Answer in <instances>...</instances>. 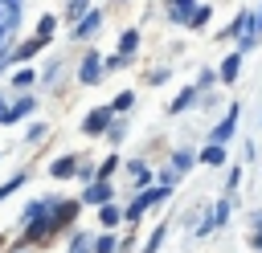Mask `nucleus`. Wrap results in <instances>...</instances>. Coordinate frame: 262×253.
<instances>
[{
    "instance_id": "f257e3e1",
    "label": "nucleus",
    "mask_w": 262,
    "mask_h": 253,
    "mask_svg": "<svg viewBox=\"0 0 262 253\" xmlns=\"http://www.w3.org/2000/svg\"><path fill=\"white\" fill-rule=\"evenodd\" d=\"M164 196H168V188H147V192H139V200H135V204L127 208V220H135V216H139L143 208H151V204H160Z\"/></svg>"
},
{
    "instance_id": "f03ea898",
    "label": "nucleus",
    "mask_w": 262,
    "mask_h": 253,
    "mask_svg": "<svg viewBox=\"0 0 262 253\" xmlns=\"http://www.w3.org/2000/svg\"><path fill=\"white\" fill-rule=\"evenodd\" d=\"M233 122H237V110H233V106H229V118H221V122H217V127H213V131H209V139H213V143H209V147H221V143H225V139H229V135H233Z\"/></svg>"
},
{
    "instance_id": "7ed1b4c3",
    "label": "nucleus",
    "mask_w": 262,
    "mask_h": 253,
    "mask_svg": "<svg viewBox=\"0 0 262 253\" xmlns=\"http://www.w3.org/2000/svg\"><path fill=\"white\" fill-rule=\"evenodd\" d=\"M102 29V12H86L78 24H74V37H94Z\"/></svg>"
},
{
    "instance_id": "20e7f679",
    "label": "nucleus",
    "mask_w": 262,
    "mask_h": 253,
    "mask_svg": "<svg viewBox=\"0 0 262 253\" xmlns=\"http://www.w3.org/2000/svg\"><path fill=\"white\" fill-rule=\"evenodd\" d=\"M78 78H82V86H94V82L102 78V61H98V57H86L82 69H78Z\"/></svg>"
},
{
    "instance_id": "39448f33",
    "label": "nucleus",
    "mask_w": 262,
    "mask_h": 253,
    "mask_svg": "<svg viewBox=\"0 0 262 253\" xmlns=\"http://www.w3.org/2000/svg\"><path fill=\"white\" fill-rule=\"evenodd\" d=\"M106 122H111V110H90L82 131H86V135H102V131H106Z\"/></svg>"
},
{
    "instance_id": "423d86ee",
    "label": "nucleus",
    "mask_w": 262,
    "mask_h": 253,
    "mask_svg": "<svg viewBox=\"0 0 262 253\" xmlns=\"http://www.w3.org/2000/svg\"><path fill=\"white\" fill-rule=\"evenodd\" d=\"M82 200H86V204H106V200H111V184H106V180H94Z\"/></svg>"
},
{
    "instance_id": "0eeeda50",
    "label": "nucleus",
    "mask_w": 262,
    "mask_h": 253,
    "mask_svg": "<svg viewBox=\"0 0 262 253\" xmlns=\"http://www.w3.org/2000/svg\"><path fill=\"white\" fill-rule=\"evenodd\" d=\"M237 65H242V57H237V53H229V57L221 61V82H233V78H237Z\"/></svg>"
},
{
    "instance_id": "6e6552de",
    "label": "nucleus",
    "mask_w": 262,
    "mask_h": 253,
    "mask_svg": "<svg viewBox=\"0 0 262 253\" xmlns=\"http://www.w3.org/2000/svg\"><path fill=\"white\" fill-rule=\"evenodd\" d=\"M168 16H172V20H188V16H192V0H172Z\"/></svg>"
},
{
    "instance_id": "1a4fd4ad",
    "label": "nucleus",
    "mask_w": 262,
    "mask_h": 253,
    "mask_svg": "<svg viewBox=\"0 0 262 253\" xmlns=\"http://www.w3.org/2000/svg\"><path fill=\"white\" fill-rule=\"evenodd\" d=\"M49 171H53L57 180H66V175H74V171H78V163H74V159H57V163H53Z\"/></svg>"
},
{
    "instance_id": "9d476101",
    "label": "nucleus",
    "mask_w": 262,
    "mask_h": 253,
    "mask_svg": "<svg viewBox=\"0 0 262 253\" xmlns=\"http://www.w3.org/2000/svg\"><path fill=\"white\" fill-rule=\"evenodd\" d=\"M33 102H37V98H20L16 106H8V122H12V118H20V114H29V110H33Z\"/></svg>"
},
{
    "instance_id": "9b49d317",
    "label": "nucleus",
    "mask_w": 262,
    "mask_h": 253,
    "mask_svg": "<svg viewBox=\"0 0 262 253\" xmlns=\"http://www.w3.org/2000/svg\"><path fill=\"white\" fill-rule=\"evenodd\" d=\"M135 45H139V37H135V33H123V41H119V53L127 57V53H135Z\"/></svg>"
},
{
    "instance_id": "f8f14e48",
    "label": "nucleus",
    "mask_w": 262,
    "mask_h": 253,
    "mask_svg": "<svg viewBox=\"0 0 262 253\" xmlns=\"http://www.w3.org/2000/svg\"><path fill=\"white\" fill-rule=\"evenodd\" d=\"M221 159H225L221 147H205V151H201V163H221Z\"/></svg>"
},
{
    "instance_id": "ddd939ff",
    "label": "nucleus",
    "mask_w": 262,
    "mask_h": 253,
    "mask_svg": "<svg viewBox=\"0 0 262 253\" xmlns=\"http://www.w3.org/2000/svg\"><path fill=\"white\" fill-rule=\"evenodd\" d=\"M205 20H209V8H192V16H188V24H192V29H201Z\"/></svg>"
},
{
    "instance_id": "4468645a",
    "label": "nucleus",
    "mask_w": 262,
    "mask_h": 253,
    "mask_svg": "<svg viewBox=\"0 0 262 253\" xmlns=\"http://www.w3.org/2000/svg\"><path fill=\"white\" fill-rule=\"evenodd\" d=\"M41 45H45V41H41V37H37V41H29V45H20V49H16V57H33V53H37V49H41Z\"/></svg>"
},
{
    "instance_id": "2eb2a0df",
    "label": "nucleus",
    "mask_w": 262,
    "mask_h": 253,
    "mask_svg": "<svg viewBox=\"0 0 262 253\" xmlns=\"http://www.w3.org/2000/svg\"><path fill=\"white\" fill-rule=\"evenodd\" d=\"M20 184H25V175H12V180H8V184H0V200H4V196H8V192H16V188H20Z\"/></svg>"
},
{
    "instance_id": "dca6fc26",
    "label": "nucleus",
    "mask_w": 262,
    "mask_h": 253,
    "mask_svg": "<svg viewBox=\"0 0 262 253\" xmlns=\"http://www.w3.org/2000/svg\"><path fill=\"white\" fill-rule=\"evenodd\" d=\"M86 249H90V237H86V233H78V237H74V245H70V253H86Z\"/></svg>"
},
{
    "instance_id": "f3484780",
    "label": "nucleus",
    "mask_w": 262,
    "mask_h": 253,
    "mask_svg": "<svg viewBox=\"0 0 262 253\" xmlns=\"http://www.w3.org/2000/svg\"><path fill=\"white\" fill-rule=\"evenodd\" d=\"M53 24H57L53 16H41V24H37V29H41V41H49V33H53Z\"/></svg>"
},
{
    "instance_id": "a211bd4d",
    "label": "nucleus",
    "mask_w": 262,
    "mask_h": 253,
    "mask_svg": "<svg viewBox=\"0 0 262 253\" xmlns=\"http://www.w3.org/2000/svg\"><path fill=\"white\" fill-rule=\"evenodd\" d=\"M192 98H196V90H184V94H180V98H176V102H172V110H184V106H188V102H192Z\"/></svg>"
},
{
    "instance_id": "6ab92c4d",
    "label": "nucleus",
    "mask_w": 262,
    "mask_h": 253,
    "mask_svg": "<svg viewBox=\"0 0 262 253\" xmlns=\"http://www.w3.org/2000/svg\"><path fill=\"white\" fill-rule=\"evenodd\" d=\"M115 167H119V159H115V155H111V159H102V167H98V180H106Z\"/></svg>"
},
{
    "instance_id": "aec40b11",
    "label": "nucleus",
    "mask_w": 262,
    "mask_h": 253,
    "mask_svg": "<svg viewBox=\"0 0 262 253\" xmlns=\"http://www.w3.org/2000/svg\"><path fill=\"white\" fill-rule=\"evenodd\" d=\"M94 249H98V253H115V237H98Z\"/></svg>"
},
{
    "instance_id": "412c9836",
    "label": "nucleus",
    "mask_w": 262,
    "mask_h": 253,
    "mask_svg": "<svg viewBox=\"0 0 262 253\" xmlns=\"http://www.w3.org/2000/svg\"><path fill=\"white\" fill-rule=\"evenodd\" d=\"M172 163H176V171H184V167L192 163V155H188V151H176V159H172Z\"/></svg>"
},
{
    "instance_id": "4be33fe9",
    "label": "nucleus",
    "mask_w": 262,
    "mask_h": 253,
    "mask_svg": "<svg viewBox=\"0 0 262 253\" xmlns=\"http://www.w3.org/2000/svg\"><path fill=\"white\" fill-rule=\"evenodd\" d=\"M119 220V208H111V204H102V224H115Z\"/></svg>"
},
{
    "instance_id": "5701e85b",
    "label": "nucleus",
    "mask_w": 262,
    "mask_h": 253,
    "mask_svg": "<svg viewBox=\"0 0 262 253\" xmlns=\"http://www.w3.org/2000/svg\"><path fill=\"white\" fill-rule=\"evenodd\" d=\"M160 241H164V229H156V233H151V241H147L143 249H147V253H156V249H160Z\"/></svg>"
},
{
    "instance_id": "b1692460",
    "label": "nucleus",
    "mask_w": 262,
    "mask_h": 253,
    "mask_svg": "<svg viewBox=\"0 0 262 253\" xmlns=\"http://www.w3.org/2000/svg\"><path fill=\"white\" fill-rule=\"evenodd\" d=\"M70 16L82 20V16H86V0H74V4H70Z\"/></svg>"
},
{
    "instance_id": "393cba45",
    "label": "nucleus",
    "mask_w": 262,
    "mask_h": 253,
    "mask_svg": "<svg viewBox=\"0 0 262 253\" xmlns=\"http://www.w3.org/2000/svg\"><path fill=\"white\" fill-rule=\"evenodd\" d=\"M0 122H8V106H4V98H0Z\"/></svg>"
},
{
    "instance_id": "a878e982",
    "label": "nucleus",
    "mask_w": 262,
    "mask_h": 253,
    "mask_svg": "<svg viewBox=\"0 0 262 253\" xmlns=\"http://www.w3.org/2000/svg\"><path fill=\"white\" fill-rule=\"evenodd\" d=\"M254 29H258V33H262V16H254Z\"/></svg>"
},
{
    "instance_id": "bb28decb",
    "label": "nucleus",
    "mask_w": 262,
    "mask_h": 253,
    "mask_svg": "<svg viewBox=\"0 0 262 253\" xmlns=\"http://www.w3.org/2000/svg\"><path fill=\"white\" fill-rule=\"evenodd\" d=\"M254 245H258V249H262V233H258V237H254Z\"/></svg>"
}]
</instances>
